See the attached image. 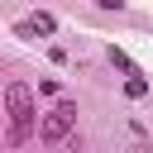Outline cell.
Returning <instances> with one entry per match:
<instances>
[{"label": "cell", "instance_id": "cell-6", "mask_svg": "<svg viewBox=\"0 0 153 153\" xmlns=\"http://www.w3.org/2000/svg\"><path fill=\"white\" fill-rule=\"evenodd\" d=\"M96 5H100V10H124L129 0H96Z\"/></svg>", "mask_w": 153, "mask_h": 153}, {"label": "cell", "instance_id": "cell-4", "mask_svg": "<svg viewBox=\"0 0 153 153\" xmlns=\"http://www.w3.org/2000/svg\"><path fill=\"white\" fill-rule=\"evenodd\" d=\"M105 57H110V67H120V72H124V76H129V72H139V67H134V57H129V53H124V48H115V43H110V48H105Z\"/></svg>", "mask_w": 153, "mask_h": 153}, {"label": "cell", "instance_id": "cell-3", "mask_svg": "<svg viewBox=\"0 0 153 153\" xmlns=\"http://www.w3.org/2000/svg\"><path fill=\"white\" fill-rule=\"evenodd\" d=\"M14 33H19V38H48V33H57V19L38 10V14H29V19H19V24H14Z\"/></svg>", "mask_w": 153, "mask_h": 153}, {"label": "cell", "instance_id": "cell-2", "mask_svg": "<svg viewBox=\"0 0 153 153\" xmlns=\"http://www.w3.org/2000/svg\"><path fill=\"white\" fill-rule=\"evenodd\" d=\"M72 124H76V105H72V100H57V105L43 115V129H38V134H43V143H62V139L72 134Z\"/></svg>", "mask_w": 153, "mask_h": 153}, {"label": "cell", "instance_id": "cell-1", "mask_svg": "<svg viewBox=\"0 0 153 153\" xmlns=\"http://www.w3.org/2000/svg\"><path fill=\"white\" fill-rule=\"evenodd\" d=\"M5 110H10V143H24L29 129H33V91L24 81H10L5 86Z\"/></svg>", "mask_w": 153, "mask_h": 153}, {"label": "cell", "instance_id": "cell-5", "mask_svg": "<svg viewBox=\"0 0 153 153\" xmlns=\"http://www.w3.org/2000/svg\"><path fill=\"white\" fill-rule=\"evenodd\" d=\"M124 96H129V100H143V96H148V81H143V72H129V81H124Z\"/></svg>", "mask_w": 153, "mask_h": 153}]
</instances>
